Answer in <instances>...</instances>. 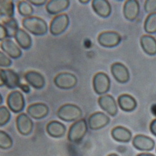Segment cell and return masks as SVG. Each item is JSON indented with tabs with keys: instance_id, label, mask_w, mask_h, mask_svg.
<instances>
[{
	"instance_id": "obj_1",
	"label": "cell",
	"mask_w": 156,
	"mask_h": 156,
	"mask_svg": "<svg viewBox=\"0 0 156 156\" xmlns=\"http://www.w3.org/2000/svg\"><path fill=\"white\" fill-rule=\"evenodd\" d=\"M22 24L24 29L35 36H44L48 30L47 23L43 19L36 16L24 18Z\"/></svg>"
},
{
	"instance_id": "obj_2",
	"label": "cell",
	"mask_w": 156,
	"mask_h": 156,
	"mask_svg": "<svg viewBox=\"0 0 156 156\" xmlns=\"http://www.w3.org/2000/svg\"><path fill=\"white\" fill-rule=\"evenodd\" d=\"M83 111L80 107L73 104H66L58 109L57 115L62 121L73 122L81 118Z\"/></svg>"
},
{
	"instance_id": "obj_3",
	"label": "cell",
	"mask_w": 156,
	"mask_h": 156,
	"mask_svg": "<svg viewBox=\"0 0 156 156\" xmlns=\"http://www.w3.org/2000/svg\"><path fill=\"white\" fill-rule=\"evenodd\" d=\"M87 133V124L84 119L77 120L71 127L69 130L68 138L73 143L81 142Z\"/></svg>"
},
{
	"instance_id": "obj_4",
	"label": "cell",
	"mask_w": 156,
	"mask_h": 156,
	"mask_svg": "<svg viewBox=\"0 0 156 156\" xmlns=\"http://www.w3.org/2000/svg\"><path fill=\"white\" fill-rule=\"evenodd\" d=\"M93 88L95 93L98 95L106 94L111 87L109 77L105 73L99 72L93 77Z\"/></svg>"
},
{
	"instance_id": "obj_5",
	"label": "cell",
	"mask_w": 156,
	"mask_h": 156,
	"mask_svg": "<svg viewBox=\"0 0 156 156\" xmlns=\"http://www.w3.org/2000/svg\"><path fill=\"white\" fill-rule=\"evenodd\" d=\"M69 24V18L66 14L55 16L50 24V33L53 36H59L66 31Z\"/></svg>"
},
{
	"instance_id": "obj_6",
	"label": "cell",
	"mask_w": 156,
	"mask_h": 156,
	"mask_svg": "<svg viewBox=\"0 0 156 156\" xmlns=\"http://www.w3.org/2000/svg\"><path fill=\"white\" fill-rule=\"evenodd\" d=\"M55 85L59 89L68 90L74 88L77 83L76 76L70 73H61L58 74L54 80Z\"/></svg>"
},
{
	"instance_id": "obj_7",
	"label": "cell",
	"mask_w": 156,
	"mask_h": 156,
	"mask_svg": "<svg viewBox=\"0 0 156 156\" xmlns=\"http://www.w3.org/2000/svg\"><path fill=\"white\" fill-rule=\"evenodd\" d=\"M7 105L15 113L21 112L25 107V100L23 94L19 90H13L7 98Z\"/></svg>"
},
{
	"instance_id": "obj_8",
	"label": "cell",
	"mask_w": 156,
	"mask_h": 156,
	"mask_svg": "<svg viewBox=\"0 0 156 156\" xmlns=\"http://www.w3.org/2000/svg\"><path fill=\"white\" fill-rule=\"evenodd\" d=\"M121 35L115 31H105L101 33L98 37V43L103 47L114 48L121 41Z\"/></svg>"
},
{
	"instance_id": "obj_9",
	"label": "cell",
	"mask_w": 156,
	"mask_h": 156,
	"mask_svg": "<svg viewBox=\"0 0 156 156\" xmlns=\"http://www.w3.org/2000/svg\"><path fill=\"white\" fill-rule=\"evenodd\" d=\"M110 122V118L104 112H96L90 115L88 119L89 127L91 130H99L106 127Z\"/></svg>"
},
{
	"instance_id": "obj_10",
	"label": "cell",
	"mask_w": 156,
	"mask_h": 156,
	"mask_svg": "<svg viewBox=\"0 0 156 156\" xmlns=\"http://www.w3.org/2000/svg\"><path fill=\"white\" fill-rule=\"evenodd\" d=\"M16 127L21 135L28 136L33 131V122L28 115L21 113L16 118Z\"/></svg>"
},
{
	"instance_id": "obj_11",
	"label": "cell",
	"mask_w": 156,
	"mask_h": 156,
	"mask_svg": "<svg viewBox=\"0 0 156 156\" xmlns=\"http://www.w3.org/2000/svg\"><path fill=\"white\" fill-rule=\"evenodd\" d=\"M111 71L115 80L120 83H126L130 79L129 71L124 64L115 62L112 64Z\"/></svg>"
},
{
	"instance_id": "obj_12",
	"label": "cell",
	"mask_w": 156,
	"mask_h": 156,
	"mask_svg": "<svg viewBox=\"0 0 156 156\" xmlns=\"http://www.w3.org/2000/svg\"><path fill=\"white\" fill-rule=\"evenodd\" d=\"M99 106L111 116H115L118 114V106L114 98L109 94L101 96L98 99Z\"/></svg>"
},
{
	"instance_id": "obj_13",
	"label": "cell",
	"mask_w": 156,
	"mask_h": 156,
	"mask_svg": "<svg viewBox=\"0 0 156 156\" xmlns=\"http://www.w3.org/2000/svg\"><path fill=\"white\" fill-rule=\"evenodd\" d=\"M134 147L141 151H150L155 147L154 140L146 136L139 134L134 137L133 140Z\"/></svg>"
},
{
	"instance_id": "obj_14",
	"label": "cell",
	"mask_w": 156,
	"mask_h": 156,
	"mask_svg": "<svg viewBox=\"0 0 156 156\" xmlns=\"http://www.w3.org/2000/svg\"><path fill=\"white\" fill-rule=\"evenodd\" d=\"M49 109L44 103H34L27 108V113L35 119H41L48 115Z\"/></svg>"
},
{
	"instance_id": "obj_15",
	"label": "cell",
	"mask_w": 156,
	"mask_h": 156,
	"mask_svg": "<svg viewBox=\"0 0 156 156\" xmlns=\"http://www.w3.org/2000/svg\"><path fill=\"white\" fill-rule=\"evenodd\" d=\"M140 11V5L136 0H128L126 2L123 12L125 18L129 21H134L139 16Z\"/></svg>"
},
{
	"instance_id": "obj_16",
	"label": "cell",
	"mask_w": 156,
	"mask_h": 156,
	"mask_svg": "<svg viewBox=\"0 0 156 156\" xmlns=\"http://www.w3.org/2000/svg\"><path fill=\"white\" fill-rule=\"evenodd\" d=\"M70 5L68 0H51L46 5V11L49 14L56 15L66 10Z\"/></svg>"
},
{
	"instance_id": "obj_17",
	"label": "cell",
	"mask_w": 156,
	"mask_h": 156,
	"mask_svg": "<svg viewBox=\"0 0 156 156\" xmlns=\"http://www.w3.org/2000/svg\"><path fill=\"white\" fill-rule=\"evenodd\" d=\"M24 79L30 86L36 89H42L46 83L44 76L41 73L34 71H30L26 73Z\"/></svg>"
},
{
	"instance_id": "obj_18",
	"label": "cell",
	"mask_w": 156,
	"mask_h": 156,
	"mask_svg": "<svg viewBox=\"0 0 156 156\" xmlns=\"http://www.w3.org/2000/svg\"><path fill=\"white\" fill-rule=\"evenodd\" d=\"M92 7L98 16L105 18L109 17L112 11L111 6L106 0H94L92 2Z\"/></svg>"
},
{
	"instance_id": "obj_19",
	"label": "cell",
	"mask_w": 156,
	"mask_h": 156,
	"mask_svg": "<svg viewBox=\"0 0 156 156\" xmlns=\"http://www.w3.org/2000/svg\"><path fill=\"white\" fill-rule=\"evenodd\" d=\"M1 48L12 59H18L22 56L21 49L11 40L6 39L1 43Z\"/></svg>"
},
{
	"instance_id": "obj_20",
	"label": "cell",
	"mask_w": 156,
	"mask_h": 156,
	"mask_svg": "<svg viewBox=\"0 0 156 156\" xmlns=\"http://www.w3.org/2000/svg\"><path fill=\"white\" fill-rule=\"evenodd\" d=\"M46 131L50 136L55 138H59L66 133V127L59 121H52L48 124Z\"/></svg>"
},
{
	"instance_id": "obj_21",
	"label": "cell",
	"mask_w": 156,
	"mask_h": 156,
	"mask_svg": "<svg viewBox=\"0 0 156 156\" xmlns=\"http://www.w3.org/2000/svg\"><path fill=\"white\" fill-rule=\"evenodd\" d=\"M140 46L145 53L149 56L156 55V40L150 35H144L140 37Z\"/></svg>"
},
{
	"instance_id": "obj_22",
	"label": "cell",
	"mask_w": 156,
	"mask_h": 156,
	"mask_svg": "<svg viewBox=\"0 0 156 156\" xmlns=\"http://www.w3.org/2000/svg\"><path fill=\"white\" fill-rule=\"evenodd\" d=\"M118 105L120 108L126 112H131L137 107L136 100L131 95L124 94L118 98Z\"/></svg>"
},
{
	"instance_id": "obj_23",
	"label": "cell",
	"mask_w": 156,
	"mask_h": 156,
	"mask_svg": "<svg viewBox=\"0 0 156 156\" xmlns=\"http://www.w3.org/2000/svg\"><path fill=\"white\" fill-rule=\"evenodd\" d=\"M112 137L116 141L128 142L132 139V133L129 130L122 126H117L111 131Z\"/></svg>"
},
{
	"instance_id": "obj_24",
	"label": "cell",
	"mask_w": 156,
	"mask_h": 156,
	"mask_svg": "<svg viewBox=\"0 0 156 156\" xmlns=\"http://www.w3.org/2000/svg\"><path fill=\"white\" fill-rule=\"evenodd\" d=\"M5 86L11 89L20 87L21 86L19 75L11 69H4Z\"/></svg>"
},
{
	"instance_id": "obj_25",
	"label": "cell",
	"mask_w": 156,
	"mask_h": 156,
	"mask_svg": "<svg viewBox=\"0 0 156 156\" xmlns=\"http://www.w3.org/2000/svg\"><path fill=\"white\" fill-rule=\"evenodd\" d=\"M15 40L19 46L23 49H29L32 46V39L30 35L23 29H19L16 33Z\"/></svg>"
},
{
	"instance_id": "obj_26",
	"label": "cell",
	"mask_w": 156,
	"mask_h": 156,
	"mask_svg": "<svg viewBox=\"0 0 156 156\" xmlns=\"http://www.w3.org/2000/svg\"><path fill=\"white\" fill-rule=\"evenodd\" d=\"M15 14L14 2L11 0H0V18H12Z\"/></svg>"
},
{
	"instance_id": "obj_27",
	"label": "cell",
	"mask_w": 156,
	"mask_h": 156,
	"mask_svg": "<svg viewBox=\"0 0 156 156\" xmlns=\"http://www.w3.org/2000/svg\"><path fill=\"white\" fill-rule=\"evenodd\" d=\"M3 24L8 31V37H14L16 33L20 29L18 21L13 18L6 19Z\"/></svg>"
},
{
	"instance_id": "obj_28",
	"label": "cell",
	"mask_w": 156,
	"mask_h": 156,
	"mask_svg": "<svg viewBox=\"0 0 156 156\" xmlns=\"http://www.w3.org/2000/svg\"><path fill=\"white\" fill-rule=\"evenodd\" d=\"M144 30L148 34L156 33V12L147 16L144 22Z\"/></svg>"
},
{
	"instance_id": "obj_29",
	"label": "cell",
	"mask_w": 156,
	"mask_h": 156,
	"mask_svg": "<svg viewBox=\"0 0 156 156\" xmlns=\"http://www.w3.org/2000/svg\"><path fill=\"white\" fill-rule=\"evenodd\" d=\"M18 10L21 16L26 18L31 16L34 12V9L31 5L29 2L24 1H21L18 3Z\"/></svg>"
},
{
	"instance_id": "obj_30",
	"label": "cell",
	"mask_w": 156,
	"mask_h": 156,
	"mask_svg": "<svg viewBox=\"0 0 156 156\" xmlns=\"http://www.w3.org/2000/svg\"><path fill=\"white\" fill-rule=\"evenodd\" d=\"M13 144L11 136L3 131L0 130V148L2 149H9Z\"/></svg>"
},
{
	"instance_id": "obj_31",
	"label": "cell",
	"mask_w": 156,
	"mask_h": 156,
	"mask_svg": "<svg viewBox=\"0 0 156 156\" xmlns=\"http://www.w3.org/2000/svg\"><path fill=\"white\" fill-rule=\"evenodd\" d=\"M11 117V112L6 107H0V126L6 125L9 121Z\"/></svg>"
},
{
	"instance_id": "obj_32",
	"label": "cell",
	"mask_w": 156,
	"mask_h": 156,
	"mask_svg": "<svg viewBox=\"0 0 156 156\" xmlns=\"http://www.w3.org/2000/svg\"><path fill=\"white\" fill-rule=\"evenodd\" d=\"M12 61L3 52L0 51V66L7 68L11 66Z\"/></svg>"
},
{
	"instance_id": "obj_33",
	"label": "cell",
	"mask_w": 156,
	"mask_h": 156,
	"mask_svg": "<svg viewBox=\"0 0 156 156\" xmlns=\"http://www.w3.org/2000/svg\"><path fill=\"white\" fill-rule=\"evenodd\" d=\"M144 9L146 12L152 13L156 11V0H147L145 2Z\"/></svg>"
},
{
	"instance_id": "obj_34",
	"label": "cell",
	"mask_w": 156,
	"mask_h": 156,
	"mask_svg": "<svg viewBox=\"0 0 156 156\" xmlns=\"http://www.w3.org/2000/svg\"><path fill=\"white\" fill-rule=\"evenodd\" d=\"M8 37V31L3 24H0V41H3Z\"/></svg>"
},
{
	"instance_id": "obj_35",
	"label": "cell",
	"mask_w": 156,
	"mask_h": 156,
	"mask_svg": "<svg viewBox=\"0 0 156 156\" xmlns=\"http://www.w3.org/2000/svg\"><path fill=\"white\" fill-rule=\"evenodd\" d=\"M28 2L32 5H33L34 6H43L47 3L46 0H34V1H29Z\"/></svg>"
},
{
	"instance_id": "obj_36",
	"label": "cell",
	"mask_w": 156,
	"mask_h": 156,
	"mask_svg": "<svg viewBox=\"0 0 156 156\" xmlns=\"http://www.w3.org/2000/svg\"><path fill=\"white\" fill-rule=\"evenodd\" d=\"M150 131L153 135L156 136V119L151 122L150 124Z\"/></svg>"
},
{
	"instance_id": "obj_37",
	"label": "cell",
	"mask_w": 156,
	"mask_h": 156,
	"mask_svg": "<svg viewBox=\"0 0 156 156\" xmlns=\"http://www.w3.org/2000/svg\"><path fill=\"white\" fill-rule=\"evenodd\" d=\"M5 86V72L4 69H0V87Z\"/></svg>"
},
{
	"instance_id": "obj_38",
	"label": "cell",
	"mask_w": 156,
	"mask_h": 156,
	"mask_svg": "<svg viewBox=\"0 0 156 156\" xmlns=\"http://www.w3.org/2000/svg\"><path fill=\"white\" fill-rule=\"evenodd\" d=\"M20 87L23 90V91L25 93H28L30 91V86L27 85V84H21Z\"/></svg>"
},
{
	"instance_id": "obj_39",
	"label": "cell",
	"mask_w": 156,
	"mask_h": 156,
	"mask_svg": "<svg viewBox=\"0 0 156 156\" xmlns=\"http://www.w3.org/2000/svg\"><path fill=\"white\" fill-rule=\"evenodd\" d=\"M137 156H155L153 154H147V153H142V154H139Z\"/></svg>"
},
{
	"instance_id": "obj_40",
	"label": "cell",
	"mask_w": 156,
	"mask_h": 156,
	"mask_svg": "<svg viewBox=\"0 0 156 156\" xmlns=\"http://www.w3.org/2000/svg\"><path fill=\"white\" fill-rule=\"evenodd\" d=\"M90 2V1L89 0H86V1H83V0H81V1H80V3L83 4V5H86L87 3H89Z\"/></svg>"
},
{
	"instance_id": "obj_41",
	"label": "cell",
	"mask_w": 156,
	"mask_h": 156,
	"mask_svg": "<svg viewBox=\"0 0 156 156\" xmlns=\"http://www.w3.org/2000/svg\"><path fill=\"white\" fill-rule=\"evenodd\" d=\"M3 97H2V94H0V105H2V102H3Z\"/></svg>"
},
{
	"instance_id": "obj_42",
	"label": "cell",
	"mask_w": 156,
	"mask_h": 156,
	"mask_svg": "<svg viewBox=\"0 0 156 156\" xmlns=\"http://www.w3.org/2000/svg\"><path fill=\"white\" fill-rule=\"evenodd\" d=\"M108 156H119V155H117V154H111L109 155Z\"/></svg>"
}]
</instances>
